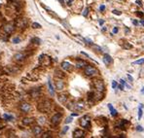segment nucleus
Here are the masks:
<instances>
[{"label":"nucleus","instance_id":"f257e3e1","mask_svg":"<svg viewBox=\"0 0 144 138\" xmlns=\"http://www.w3.org/2000/svg\"><path fill=\"white\" fill-rule=\"evenodd\" d=\"M52 107V102L49 99H44L38 103V110L42 113H47L51 110Z\"/></svg>","mask_w":144,"mask_h":138},{"label":"nucleus","instance_id":"f03ea898","mask_svg":"<svg viewBox=\"0 0 144 138\" xmlns=\"http://www.w3.org/2000/svg\"><path fill=\"white\" fill-rule=\"evenodd\" d=\"M84 72H85L86 76H88V77H95V76H96L98 74V70L96 67H94L92 65H87L85 67Z\"/></svg>","mask_w":144,"mask_h":138},{"label":"nucleus","instance_id":"7ed1b4c3","mask_svg":"<svg viewBox=\"0 0 144 138\" xmlns=\"http://www.w3.org/2000/svg\"><path fill=\"white\" fill-rule=\"evenodd\" d=\"M93 85L95 87V89L96 90V92H103L105 91V85L103 83L102 80L100 79H95L93 81Z\"/></svg>","mask_w":144,"mask_h":138},{"label":"nucleus","instance_id":"20e7f679","mask_svg":"<svg viewBox=\"0 0 144 138\" xmlns=\"http://www.w3.org/2000/svg\"><path fill=\"white\" fill-rule=\"evenodd\" d=\"M38 61H39V64L42 65V66H49L51 65L52 63V59L49 55L47 54H41L38 58Z\"/></svg>","mask_w":144,"mask_h":138},{"label":"nucleus","instance_id":"39448f33","mask_svg":"<svg viewBox=\"0 0 144 138\" xmlns=\"http://www.w3.org/2000/svg\"><path fill=\"white\" fill-rule=\"evenodd\" d=\"M80 125L84 128H90L91 127V118L88 115L83 116L80 119Z\"/></svg>","mask_w":144,"mask_h":138},{"label":"nucleus","instance_id":"423d86ee","mask_svg":"<svg viewBox=\"0 0 144 138\" xmlns=\"http://www.w3.org/2000/svg\"><path fill=\"white\" fill-rule=\"evenodd\" d=\"M61 120H62V114H61V113H56V114H55V115L52 117L51 123H52L53 125H57V124L61 122Z\"/></svg>","mask_w":144,"mask_h":138},{"label":"nucleus","instance_id":"0eeeda50","mask_svg":"<svg viewBox=\"0 0 144 138\" xmlns=\"http://www.w3.org/2000/svg\"><path fill=\"white\" fill-rule=\"evenodd\" d=\"M3 29H4V31H5L6 33L10 34V33H12V32L15 30V23H8L7 24L4 25Z\"/></svg>","mask_w":144,"mask_h":138},{"label":"nucleus","instance_id":"6e6552de","mask_svg":"<svg viewBox=\"0 0 144 138\" xmlns=\"http://www.w3.org/2000/svg\"><path fill=\"white\" fill-rule=\"evenodd\" d=\"M20 109H21V111H22V112H24V113H28V112L31 110V106H30L28 103L24 102V103H22V104H21Z\"/></svg>","mask_w":144,"mask_h":138},{"label":"nucleus","instance_id":"1a4fd4ad","mask_svg":"<svg viewBox=\"0 0 144 138\" xmlns=\"http://www.w3.org/2000/svg\"><path fill=\"white\" fill-rule=\"evenodd\" d=\"M55 86H56V89L57 91H62V90L64 89V83H63V81H62L60 78H58V79L56 80Z\"/></svg>","mask_w":144,"mask_h":138},{"label":"nucleus","instance_id":"9d476101","mask_svg":"<svg viewBox=\"0 0 144 138\" xmlns=\"http://www.w3.org/2000/svg\"><path fill=\"white\" fill-rule=\"evenodd\" d=\"M128 124H129L128 121H127V120H122V121L117 124V127L120 128V129H126V128L128 126Z\"/></svg>","mask_w":144,"mask_h":138},{"label":"nucleus","instance_id":"9b49d317","mask_svg":"<svg viewBox=\"0 0 144 138\" xmlns=\"http://www.w3.org/2000/svg\"><path fill=\"white\" fill-rule=\"evenodd\" d=\"M85 136V131L82 129H75L73 132V137L74 138H80Z\"/></svg>","mask_w":144,"mask_h":138},{"label":"nucleus","instance_id":"f8f14e48","mask_svg":"<svg viewBox=\"0 0 144 138\" xmlns=\"http://www.w3.org/2000/svg\"><path fill=\"white\" fill-rule=\"evenodd\" d=\"M32 132H33V134H34L35 136H39V135L42 134L43 130H42V127H41V126L35 125V126H33V128H32Z\"/></svg>","mask_w":144,"mask_h":138},{"label":"nucleus","instance_id":"ddd939ff","mask_svg":"<svg viewBox=\"0 0 144 138\" xmlns=\"http://www.w3.org/2000/svg\"><path fill=\"white\" fill-rule=\"evenodd\" d=\"M25 56H26L25 54H24V53H18V54H15L14 59H15L16 61H23V60L25 58Z\"/></svg>","mask_w":144,"mask_h":138},{"label":"nucleus","instance_id":"4468645a","mask_svg":"<svg viewBox=\"0 0 144 138\" xmlns=\"http://www.w3.org/2000/svg\"><path fill=\"white\" fill-rule=\"evenodd\" d=\"M103 62H104L107 66H109V65L113 62V58H112L109 54H104V55H103Z\"/></svg>","mask_w":144,"mask_h":138},{"label":"nucleus","instance_id":"2eb2a0df","mask_svg":"<svg viewBox=\"0 0 144 138\" xmlns=\"http://www.w3.org/2000/svg\"><path fill=\"white\" fill-rule=\"evenodd\" d=\"M61 68L63 69V70H65V71H71L72 65L69 62H67V61H63L61 63Z\"/></svg>","mask_w":144,"mask_h":138},{"label":"nucleus","instance_id":"dca6fc26","mask_svg":"<svg viewBox=\"0 0 144 138\" xmlns=\"http://www.w3.org/2000/svg\"><path fill=\"white\" fill-rule=\"evenodd\" d=\"M88 65V63L85 61V60H82V59H78L76 61V66L78 68H83V67H86Z\"/></svg>","mask_w":144,"mask_h":138},{"label":"nucleus","instance_id":"f3484780","mask_svg":"<svg viewBox=\"0 0 144 138\" xmlns=\"http://www.w3.org/2000/svg\"><path fill=\"white\" fill-rule=\"evenodd\" d=\"M57 98H58V101H59L60 103H62V104L66 103V101H67V99H68V97H67L66 94H58Z\"/></svg>","mask_w":144,"mask_h":138},{"label":"nucleus","instance_id":"a211bd4d","mask_svg":"<svg viewBox=\"0 0 144 138\" xmlns=\"http://www.w3.org/2000/svg\"><path fill=\"white\" fill-rule=\"evenodd\" d=\"M33 123H34L33 118H24V119H23V123L25 124V125H30Z\"/></svg>","mask_w":144,"mask_h":138},{"label":"nucleus","instance_id":"6ab92c4d","mask_svg":"<svg viewBox=\"0 0 144 138\" xmlns=\"http://www.w3.org/2000/svg\"><path fill=\"white\" fill-rule=\"evenodd\" d=\"M48 88H49V92H50L51 95H55V89H54V87H53V85H52L51 80L48 81Z\"/></svg>","mask_w":144,"mask_h":138},{"label":"nucleus","instance_id":"aec40b11","mask_svg":"<svg viewBox=\"0 0 144 138\" xmlns=\"http://www.w3.org/2000/svg\"><path fill=\"white\" fill-rule=\"evenodd\" d=\"M108 108L110 109V112H111V115H112L113 117H115V116H117V115H118V113H117V111H116V109H114V108H113V106H112L111 104H108Z\"/></svg>","mask_w":144,"mask_h":138},{"label":"nucleus","instance_id":"412c9836","mask_svg":"<svg viewBox=\"0 0 144 138\" xmlns=\"http://www.w3.org/2000/svg\"><path fill=\"white\" fill-rule=\"evenodd\" d=\"M3 119L6 121H13L14 120V116L11 114H4L3 115Z\"/></svg>","mask_w":144,"mask_h":138},{"label":"nucleus","instance_id":"4be33fe9","mask_svg":"<svg viewBox=\"0 0 144 138\" xmlns=\"http://www.w3.org/2000/svg\"><path fill=\"white\" fill-rule=\"evenodd\" d=\"M142 107H143V105L142 104H140L139 105V108H138V119L140 120L141 119V117H142Z\"/></svg>","mask_w":144,"mask_h":138},{"label":"nucleus","instance_id":"5701e85b","mask_svg":"<svg viewBox=\"0 0 144 138\" xmlns=\"http://www.w3.org/2000/svg\"><path fill=\"white\" fill-rule=\"evenodd\" d=\"M20 42H21V38H20L19 36L15 37V38L13 39V43H14V44H19Z\"/></svg>","mask_w":144,"mask_h":138},{"label":"nucleus","instance_id":"b1692460","mask_svg":"<svg viewBox=\"0 0 144 138\" xmlns=\"http://www.w3.org/2000/svg\"><path fill=\"white\" fill-rule=\"evenodd\" d=\"M43 138H46V137H52V132L48 131V132H45L43 135H42Z\"/></svg>","mask_w":144,"mask_h":138},{"label":"nucleus","instance_id":"393cba45","mask_svg":"<svg viewBox=\"0 0 144 138\" xmlns=\"http://www.w3.org/2000/svg\"><path fill=\"white\" fill-rule=\"evenodd\" d=\"M143 63H144V59L143 58L142 59H138V60L132 62V64H143Z\"/></svg>","mask_w":144,"mask_h":138},{"label":"nucleus","instance_id":"a878e982","mask_svg":"<svg viewBox=\"0 0 144 138\" xmlns=\"http://www.w3.org/2000/svg\"><path fill=\"white\" fill-rule=\"evenodd\" d=\"M32 27L33 28H40L41 27V24L40 23H32Z\"/></svg>","mask_w":144,"mask_h":138},{"label":"nucleus","instance_id":"bb28decb","mask_svg":"<svg viewBox=\"0 0 144 138\" xmlns=\"http://www.w3.org/2000/svg\"><path fill=\"white\" fill-rule=\"evenodd\" d=\"M135 15H136V16H138L139 18H143V17H144V14H143L142 12H139V11H136Z\"/></svg>","mask_w":144,"mask_h":138},{"label":"nucleus","instance_id":"cd10ccee","mask_svg":"<svg viewBox=\"0 0 144 138\" xmlns=\"http://www.w3.org/2000/svg\"><path fill=\"white\" fill-rule=\"evenodd\" d=\"M88 13H89V8H86V9L84 10V12H83V16H84V17H87V16H88Z\"/></svg>","mask_w":144,"mask_h":138},{"label":"nucleus","instance_id":"c85d7f7f","mask_svg":"<svg viewBox=\"0 0 144 138\" xmlns=\"http://www.w3.org/2000/svg\"><path fill=\"white\" fill-rule=\"evenodd\" d=\"M84 40L87 42V44H89V45H93V41H92L91 39H89V38H85Z\"/></svg>","mask_w":144,"mask_h":138},{"label":"nucleus","instance_id":"c756f323","mask_svg":"<svg viewBox=\"0 0 144 138\" xmlns=\"http://www.w3.org/2000/svg\"><path fill=\"white\" fill-rule=\"evenodd\" d=\"M93 47H94L96 51H98V52H101V51H102V50H101V48H100V47H98V46H96V45H93Z\"/></svg>","mask_w":144,"mask_h":138},{"label":"nucleus","instance_id":"7c9ffc66","mask_svg":"<svg viewBox=\"0 0 144 138\" xmlns=\"http://www.w3.org/2000/svg\"><path fill=\"white\" fill-rule=\"evenodd\" d=\"M117 87H118L117 82H116V81H113V82H112V88H113V89H116Z\"/></svg>","mask_w":144,"mask_h":138},{"label":"nucleus","instance_id":"2f4dec72","mask_svg":"<svg viewBox=\"0 0 144 138\" xmlns=\"http://www.w3.org/2000/svg\"><path fill=\"white\" fill-rule=\"evenodd\" d=\"M38 122H40L41 123H45V118H44V117H40V118L38 119Z\"/></svg>","mask_w":144,"mask_h":138},{"label":"nucleus","instance_id":"473e14b6","mask_svg":"<svg viewBox=\"0 0 144 138\" xmlns=\"http://www.w3.org/2000/svg\"><path fill=\"white\" fill-rule=\"evenodd\" d=\"M72 122V117H68L66 120H65V123H71Z\"/></svg>","mask_w":144,"mask_h":138},{"label":"nucleus","instance_id":"72a5a7b5","mask_svg":"<svg viewBox=\"0 0 144 138\" xmlns=\"http://www.w3.org/2000/svg\"><path fill=\"white\" fill-rule=\"evenodd\" d=\"M112 12H113V14H115V15H118V16H120V15L122 14V12H118L117 10H113Z\"/></svg>","mask_w":144,"mask_h":138},{"label":"nucleus","instance_id":"f704fd0d","mask_svg":"<svg viewBox=\"0 0 144 138\" xmlns=\"http://www.w3.org/2000/svg\"><path fill=\"white\" fill-rule=\"evenodd\" d=\"M125 48H126V49H131V48H132V46H131L130 44H128V43H127V44L125 45Z\"/></svg>","mask_w":144,"mask_h":138},{"label":"nucleus","instance_id":"c9c22d12","mask_svg":"<svg viewBox=\"0 0 144 138\" xmlns=\"http://www.w3.org/2000/svg\"><path fill=\"white\" fill-rule=\"evenodd\" d=\"M68 128H69V127H68L67 125H66V126H64V128H63V130H62V134H63V133H65V132L68 130Z\"/></svg>","mask_w":144,"mask_h":138},{"label":"nucleus","instance_id":"e433bc0d","mask_svg":"<svg viewBox=\"0 0 144 138\" xmlns=\"http://www.w3.org/2000/svg\"><path fill=\"white\" fill-rule=\"evenodd\" d=\"M99 10H100L101 12H103V11L105 10V6H104V5H101V6L99 7Z\"/></svg>","mask_w":144,"mask_h":138},{"label":"nucleus","instance_id":"4c0bfd02","mask_svg":"<svg viewBox=\"0 0 144 138\" xmlns=\"http://www.w3.org/2000/svg\"><path fill=\"white\" fill-rule=\"evenodd\" d=\"M136 129H137L138 131H143V128H142L140 125H137V126H136Z\"/></svg>","mask_w":144,"mask_h":138},{"label":"nucleus","instance_id":"58836bf2","mask_svg":"<svg viewBox=\"0 0 144 138\" xmlns=\"http://www.w3.org/2000/svg\"><path fill=\"white\" fill-rule=\"evenodd\" d=\"M128 79L129 80V82H133V79H132V77H131L130 75H128Z\"/></svg>","mask_w":144,"mask_h":138},{"label":"nucleus","instance_id":"ea45409f","mask_svg":"<svg viewBox=\"0 0 144 138\" xmlns=\"http://www.w3.org/2000/svg\"><path fill=\"white\" fill-rule=\"evenodd\" d=\"M132 23H133L135 26H137V25H138V22H137V21H135V20H133V21H132Z\"/></svg>","mask_w":144,"mask_h":138},{"label":"nucleus","instance_id":"a19ab883","mask_svg":"<svg viewBox=\"0 0 144 138\" xmlns=\"http://www.w3.org/2000/svg\"><path fill=\"white\" fill-rule=\"evenodd\" d=\"M117 32H118V27H114V28H113V33L116 34Z\"/></svg>","mask_w":144,"mask_h":138},{"label":"nucleus","instance_id":"79ce46f5","mask_svg":"<svg viewBox=\"0 0 144 138\" xmlns=\"http://www.w3.org/2000/svg\"><path fill=\"white\" fill-rule=\"evenodd\" d=\"M118 88H119L121 91H123V90H124V85H122V84H121V85H119V86H118Z\"/></svg>","mask_w":144,"mask_h":138},{"label":"nucleus","instance_id":"37998d69","mask_svg":"<svg viewBox=\"0 0 144 138\" xmlns=\"http://www.w3.org/2000/svg\"><path fill=\"white\" fill-rule=\"evenodd\" d=\"M136 3H137L139 6H142V3H141V1H140V0H137V1H136Z\"/></svg>","mask_w":144,"mask_h":138},{"label":"nucleus","instance_id":"c03bdc74","mask_svg":"<svg viewBox=\"0 0 144 138\" xmlns=\"http://www.w3.org/2000/svg\"><path fill=\"white\" fill-rule=\"evenodd\" d=\"M103 23H104V21H103V20H100V21H99V24H100V25H102Z\"/></svg>","mask_w":144,"mask_h":138},{"label":"nucleus","instance_id":"a18cd8bd","mask_svg":"<svg viewBox=\"0 0 144 138\" xmlns=\"http://www.w3.org/2000/svg\"><path fill=\"white\" fill-rule=\"evenodd\" d=\"M125 86H126V87H127L128 90H129V89H131V87H130V86H128V84H126V83H125Z\"/></svg>","mask_w":144,"mask_h":138},{"label":"nucleus","instance_id":"49530a36","mask_svg":"<svg viewBox=\"0 0 144 138\" xmlns=\"http://www.w3.org/2000/svg\"><path fill=\"white\" fill-rule=\"evenodd\" d=\"M140 23H141V25L144 26V20H141V21H140Z\"/></svg>","mask_w":144,"mask_h":138},{"label":"nucleus","instance_id":"de8ad7c7","mask_svg":"<svg viewBox=\"0 0 144 138\" xmlns=\"http://www.w3.org/2000/svg\"><path fill=\"white\" fill-rule=\"evenodd\" d=\"M72 2H73V0H69V1H68V5H71Z\"/></svg>","mask_w":144,"mask_h":138},{"label":"nucleus","instance_id":"09e8293b","mask_svg":"<svg viewBox=\"0 0 144 138\" xmlns=\"http://www.w3.org/2000/svg\"><path fill=\"white\" fill-rule=\"evenodd\" d=\"M141 92H142V93H144V88H143V89L141 90Z\"/></svg>","mask_w":144,"mask_h":138}]
</instances>
